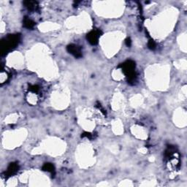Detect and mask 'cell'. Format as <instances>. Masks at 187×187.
<instances>
[{
    "label": "cell",
    "instance_id": "10",
    "mask_svg": "<svg viewBox=\"0 0 187 187\" xmlns=\"http://www.w3.org/2000/svg\"><path fill=\"white\" fill-rule=\"evenodd\" d=\"M81 137H88V138H89V139L93 138V135H92V134L89 132H83V134H82Z\"/></svg>",
    "mask_w": 187,
    "mask_h": 187
},
{
    "label": "cell",
    "instance_id": "9",
    "mask_svg": "<svg viewBox=\"0 0 187 187\" xmlns=\"http://www.w3.org/2000/svg\"><path fill=\"white\" fill-rule=\"evenodd\" d=\"M148 47L150 48V50H154L156 48V43L153 39H150L148 42Z\"/></svg>",
    "mask_w": 187,
    "mask_h": 187
},
{
    "label": "cell",
    "instance_id": "1",
    "mask_svg": "<svg viewBox=\"0 0 187 187\" xmlns=\"http://www.w3.org/2000/svg\"><path fill=\"white\" fill-rule=\"evenodd\" d=\"M135 66V62L131 60H128L118 66V67L121 68L124 74L127 76V80L129 84H134L137 80V75L134 71Z\"/></svg>",
    "mask_w": 187,
    "mask_h": 187
},
{
    "label": "cell",
    "instance_id": "4",
    "mask_svg": "<svg viewBox=\"0 0 187 187\" xmlns=\"http://www.w3.org/2000/svg\"><path fill=\"white\" fill-rule=\"evenodd\" d=\"M67 50L70 54L74 56L75 58H80L82 56V51L80 46L74 44L69 45L67 47Z\"/></svg>",
    "mask_w": 187,
    "mask_h": 187
},
{
    "label": "cell",
    "instance_id": "11",
    "mask_svg": "<svg viewBox=\"0 0 187 187\" xmlns=\"http://www.w3.org/2000/svg\"><path fill=\"white\" fill-rule=\"evenodd\" d=\"M29 90L32 92H37L39 91V88L37 86H33L29 88Z\"/></svg>",
    "mask_w": 187,
    "mask_h": 187
},
{
    "label": "cell",
    "instance_id": "5",
    "mask_svg": "<svg viewBox=\"0 0 187 187\" xmlns=\"http://www.w3.org/2000/svg\"><path fill=\"white\" fill-rule=\"evenodd\" d=\"M19 167L18 165L16 163H11L10 165H9L8 168H7V170L6 172V176L7 177H10L11 175H14L16 172L18 171Z\"/></svg>",
    "mask_w": 187,
    "mask_h": 187
},
{
    "label": "cell",
    "instance_id": "8",
    "mask_svg": "<svg viewBox=\"0 0 187 187\" xmlns=\"http://www.w3.org/2000/svg\"><path fill=\"white\" fill-rule=\"evenodd\" d=\"M42 169L44 171H47V172H49L53 173L55 171V168H54V166L51 163H45V165L42 166Z\"/></svg>",
    "mask_w": 187,
    "mask_h": 187
},
{
    "label": "cell",
    "instance_id": "12",
    "mask_svg": "<svg viewBox=\"0 0 187 187\" xmlns=\"http://www.w3.org/2000/svg\"><path fill=\"white\" fill-rule=\"evenodd\" d=\"M125 43H126V45H127V47H130V46H131V39H130V38H127V39H126Z\"/></svg>",
    "mask_w": 187,
    "mask_h": 187
},
{
    "label": "cell",
    "instance_id": "7",
    "mask_svg": "<svg viewBox=\"0 0 187 187\" xmlns=\"http://www.w3.org/2000/svg\"><path fill=\"white\" fill-rule=\"evenodd\" d=\"M23 26L26 27V29H33L35 26V23L32 20V19L29 18L28 17H25L23 19Z\"/></svg>",
    "mask_w": 187,
    "mask_h": 187
},
{
    "label": "cell",
    "instance_id": "2",
    "mask_svg": "<svg viewBox=\"0 0 187 187\" xmlns=\"http://www.w3.org/2000/svg\"><path fill=\"white\" fill-rule=\"evenodd\" d=\"M20 34H10L1 41V52L7 53L17 46L20 41Z\"/></svg>",
    "mask_w": 187,
    "mask_h": 187
},
{
    "label": "cell",
    "instance_id": "3",
    "mask_svg": "<svg viewBox=\"0 0 187 187\" xmlns=\"http://www.w3.org/2000/svg\"><path fill=\"white\" fill-rule=\"evenodd\" d=\"M102 34V32L99 29H93L89 33L87 34V40L92 45H95L98 43L99 38Z\"/></svg>",
    "mask_w": 187,
    "mask_h": 187
},
{
    "label": "cell",
    "instance_id": "6",
    "mask_svg": "<svg viewBox=\"0 0 187 187\" xmlns=\"http://www.w3.org/2000/svg\"><path fill=\"white\" fill-rule=\"evenodd\" d=\"M24 4L26 5V7L29 9V10H37L38 8V4L37 1H24Z\"/></svg>",
    "mask_w": 187,
    "mask_h": 187
}]
</instances>
